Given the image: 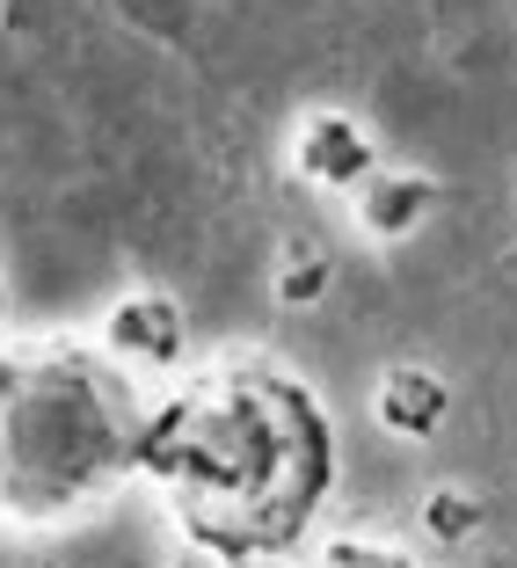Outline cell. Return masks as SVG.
I'll return each instance as SVG.
<instances>
[{
  "label": "cell",
  "instance_id": "cell-1",
  "mask_svg": "<svg viewBox=\"0 0 517 568\" xmlns=\"http://www.w3.org/2000/svg\"><path fill=\"white\" fill-rule=\"evenodd\" d=\"M139 474L190 554L263 568L306 547L335 496V416L277 357H219L146 408Z\"/></svg>",
  "mask_w": 517,
  "mask_h": 568
},
{
  "label": "cell",
  "instance_id": "cell-2",
  "mask_svg": "<svg viewBox=\"0 0 517 568\" xmlns=\"http://www.w3.org/2000/svg\"><path fill=\"white\" fill-rule=\"evenodd\" d=\"M146 394L132 365L81 343H8L0 351V518L51 532L88 518L139 474Z\"/></svg>",
  "mask_w": 517,
  "mask_h": 568
},
{
  "label": "cell",
  "instance_id": "cell-3",
  "mask_svg": "<svg viewBox=\"0 0 517 568\" xmlns=\"http://www.w3.org/2000/svg\"><path fill=\"white\" fill-rule=\"evenodd\" d=\"M95 343L118 357V365L168 372V365H183V351H190V314H183L175 292H118Z\"/></svg>",
  "mask_w": 517,
  "mask_h": 568
},
{
  "label": "cell",
  "instance_id": "cell-4",
  "mask_svg": "<svg viewBox=\"0 0 517 568\" xmlns=\"http://www.w3.org/2000/svg\"><path fill=\"white\" fill-rule=\"evenodd\" d=\"M284 161L314 190H357L372 168H379V139H372L365 118H351V110H306Z\"/></svg>",
  "mask_w": 517,
  "mask_h": 568
},
{
  "label": "cell",
  "instance_id": "cell-5",
  "mask_svg": "<svg viewBox=\"0 0 517 568\" xmlns=\"http://www.w3.org/2000/svg\"><path fill=\"white\" fill-rule=\"evenodd\" d=\"M430 212H437V183L423 175V168H372L365 183L351 190V219H357V234H372V241H408V234H423L430 226Z\"/></svg>",
  "mask_w": 517,
  "mask_h": 568
},
{
  "label": "cell",
  "instance_id": "cell-6",
  "mask_svg": "<svg viewBox=\"0 0 517 568\" xmlns=\"http://www.w3.org/2000/svg\"><path fill=\"white\" fill-rule=\"evenodd\" d=\"M372 416H379V430L408 437V445L437 437V430H445V416H452L445 372H430V365H386V379L372 386Z\"/></svg>",
  "mask_w": 517,
  "mask_h": 568
},
{
  "label": "cell",
  "instance_id": "cell-7",
  "mask_svg": "<svg viewBox=\"0 0 517 568\" xmlns=\"http://www.w3.org/2000/svg\"><path fill=\"white\" fill-rule=\"evenodd\" d=\"M328 284H335V263H328V248H314V241H284L277 263H270V292H277L284 306L328 300Z\"/></svg>",
  "mask_w": 517,
  "mask_h": 568
},
{
  "label": "cell",
  "instance_id": "cell-8",
  "mask_svg": "<svg viewBox=\"0 0 517 568\" xmlns=\"http://www.w3.org/2000/svg\"><path fill=\"white\" fill-rule=\"evenodd\" d=\"M488 525V503L474 488H430L423 496V532L430 539H474Z\"/></svg>",
  "mask_w": 517,
  "mask_h": 568
},
{
  "label": "cell",
  "instance_id": "cell-9",
  "mask_svg": "<svg viewBox=\"0 0 517 568\" xmlns=\"http://www.w3.org/2000/svg\"><path fill=\"white\" fill-rule=\"evenodd\" d=\"M314 568H416L408 554H394L386 539H328L314 554Z\"/></svg>",
  "mask_w": 517,
  "mask_h": 568
},
{
  "label": "cell",
  "instance_id": "cell-10",
  "mask_svg": "<svg viewBox=\"0 0 517 568\" xmlns=\"http://www.w3.org/2000/svg\"><path fill=\"white\" fill-rule=\"evenodd\" d=\"M0 321H8V270H0Z\"/></svg>",
  "mask_w": 517,
  "mask_h": 568
}]
</instances>
